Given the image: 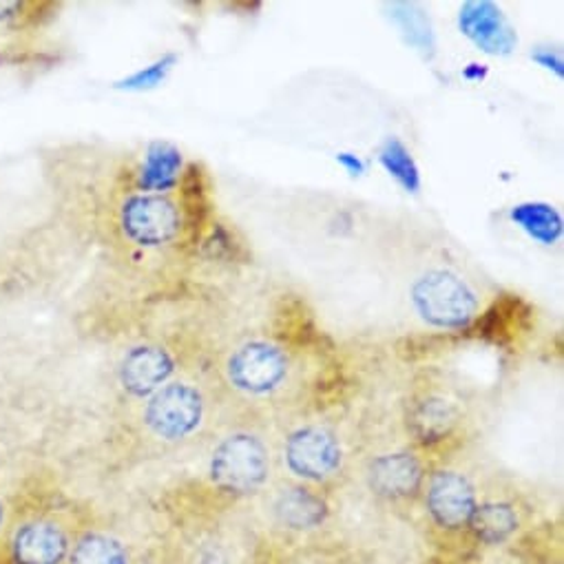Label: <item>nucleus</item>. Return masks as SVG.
<instances>
[{"label": "nucleus", "mask_w": 564, "mask_h": 564, "mask_svg": "<svg viewBox=\"0 0 564 564\" xmlns=\"http://www.w3.org/2000/svg\"><path fill=\"white\" fill-rule=\"evenodd\" d=\"M281 463L295 482L322 489L344 474L346 452L335 430L311 423L289 432L281 445Z\"/></svg>", "instance_id": "obj_5"}, {"label": "nucleus", "mask_w": 564, "mask_h": 564, "mask_svg": "<svg viewBox=\"0 0 564 564\" xmlns=\"http://www.w3.org/2000/svg\"><path fill=\"white\" fill-rule=\"evenodd\" d=\"M67 564H138V557L113 527L89 518L74 542Z\"/></svg>", "instance_id": "obj_15"}, {"label": "nucleus", "mask_w": 564, "mask_h": 564, "mask_svg": "<svg viewBox=\"0 0 564 564\" xmlns=\"http://www.w3.org/2000/svg\"><path fill=\"white\" fill-rule=\"evenodd\" d=\"M118 228L129 243L153 250L177 241L186 230V221L173 197L129 193L118 206Z\"/></svg>", "instance_id": "obj_7"}, {"label": "nucleus", "mask_w": 564, "mask_h": 564, "mask_svg": "<svg viewBox=\"0 0 564 564\" xmlns=\"http://www.w3.org/2000/svg\"><path fill=\"white\" fill-rule=\"evenodd\" d=\"M352 175H361L364 171H366V164L357 158V155H350V153H341L339 158H337Z\"/></svg>", "instance_id": "obj_25"}, {"label": "nucleus", "mask_w": 564, "mask_h": 564, "mask_svg": "<svg viewBox=\"0 0 564 564\" xmlns=\"http://www.w3.org/2000/svg\"><path fill=\"white\" fill-rule=\"evenodd\" d=\"M12 518V496H0V540H3Z\"/></svg>", "instance_id": "obj_24"}, {"label": "nucleus", "mask_w": 564, "mask_h": 564, "mask_svg": "<svg viewBox=\"0 0 564 564\" xmlns=\"http://www.w3.org/2000/svg\"><path fill=\"white\" fill-rule=\"evenodd\" d=\"M460 30L487 54H509L516 47V34L494 3H465Z\"/></svg>", "instance_id": "obj_17"}, {"label": "nucleus", "mask_w": 564, "mask_h": 564, "mask_svg": "<svg viewBox=\"0 0 564 564\" xmlns=\"http://www.w3.org/2000/svg\"><path fill=\"white\" fill-rule=\"evenodd\" d=\"M177 361L173 352L160 344L133 346L120 361L118 381L127 397L144 401L162 386L173 381Z\"/></svg>", "instance_id": "obj_14"}, {"label": "nucleus", "mask_w": 564, "mask_h": 564, "mask_svg": "<svg viewBox=\"0 0 564 564\" xmlns=\"http://www.w3.org/2000/svg\"><path fill=\"white\" fill-rule=\"evenodd\" d=\"M330 513L328 500L322 489L286 482L272 489L268 498V516L272 524L289 533H311L326 524Z\"/></svg>", "instance_id": "obj_12"}, {"label": "nucleus", "mask_w": 564, "mask_h": 564, "mask_svg": "<svg viewBox=\"0 0 564 564\" xmlns=\"http://www.w3.org/2000/svg\"><path fill=\"white\" fill-rule=\"evenodd\" d=\"M463 423V414L454 401L443 394L425 392L410 401L405 427L419 449H438L449 443Z\"/></svg>", "instance_id": "obj_13"}, {"label": "nucleus", "mask_w": 564, "mask_h": 564, "mask_svg": "<svg viewBox=\"0 0 564 564\" xmlns=\"http://www.w3.org/2000/svg\"><path fill=\"white\" fill-rule=\"evenodd\" d=\"M478 498L480 487L467 471L454 465H434L425 476L419 502L432 533L454 542L467 540Z\"/></svg>", "instance_id": "obj_4"}, {"label": "nucleus", "mask_w": 564, "mask_h": 564, "mask_svg": "<svg viewBox=\"0 0 564 564\" xmlns=\"http://www.w3.org/2000/svg\"><path fill=\"white\" fill-rule=\"evenodd\" d=\"M140 427L158 445H184L193 441L208 421V403L191 381L173 379L144 399L140 408Z\"/></svg>", "instance_id": "obj_3"}, {"label": "nucleus", "mask_w": 564, "mask_h": 564, "mask_svg": "<svg viewBox=\"0 0 564 564\" xmlns=\"http://www.w3.org/2000/svg\"><path fill=\"white\" fill-rule=\"evenodd\" d=\"M175 61H177V58H175L173 54H169V56L160 58L158 63H153V65H149V67H144V69H140V72H135L133 76H129L127 80H122L118 87H120V89H127V91L153 89V87H158V85L166 78V74L173 69Z\"/></svg>", "instance_id": "obj_22"}, {"label": "nucleus", "mask_w": 564, "mask_h": 564, "mask_svg": "<svg viewBox=\"0 0 564 564\" xmlns=\"http://www.w3.org/2000/svg\"><path fill=\"white\" fill-rule=\"evenodd\" d=\"M91 516L63 496L19 491L0 540V564H67L74 542Z\"/></svg>", "instance_id": "obj_1"}, {"label": "nucleus", "mask_w": 564, "mask_h": 564, "mask_svg": "<svg viewBox=\"0 0 564 564\" xmlns=\"http://www.w3.org/2000/svg\"><path fill=\"white\" fill-rule=\"evenodd\" d=\"M254 544L239 529L193 524L164 544V564H252Z\"/></svg>", "instance_id": "obj_8"}, {"label": "nucleus", "mask_w": 564, "mask_h": 564, "mask_svg": "<svg viewBox=\"0 0 564 564\" xmlns=\"http://www.w3.org/2000/svg\"><path fill=\"white\" fill-rule=\"evenodd\" d=\"M381 164L383 169L410 193H416L421 188V173H419V166L412 158V153L408 151V147L392 138L386 142V147L381 149Z\"/></svg>", "instance_id": "obj_19"}, {"label": "nucleus", "mask_w": 564, "mask_h": 564, "mask_svg": "<svg viewBox=\"0 0 564 564\" xmlns=\"http://www.w3.org/2000/svg\"><path fill=\"white\" fill-rule=\"evenodd\" d=\"M533 61L540 63L544 69H553L557 76H562V58H560V54H553L551 50H544V52H535Z\"/></svg>", "instance_id": "obj_23"}, {"label": "nucleus", "mask_w": 564, "mask_h": 564, "mask_svg": "<svg viewBox=\"0 0 564 564\" xmlns=\"http://www.w3.org/2000/svg\"><path fill=\"white\" fill-rule=\"evenodd\" d=\"M412 306L432 328L460 330L478 315V295L452 270H427L412 286Z\"/></svg>", "instance_id": "obj_6"}, {"label": "nucleus", "mask_w": 564, "mask_h": 564, "mask_svg": "<svg viewBox=\"0 0 564 564\" xmlns=\"http://www.w3.org/2000/svg\"><path fill=\"white\" fill-rule=\"evenodd\" d=\"M184 175L182 151L169 142H153L147 147L142 162L133 171V193L166 195L177 188Z\"/></svg>", "instance_id": "obj_16"}, {"label": "nucleus", "mask_w": 564, "mask_h": 564, "mask_svg": "<svg viewBox=\"0 0 564 564\" xmlns=\"http://www.w3.org/2000/svg\"><path fill=\"white\" fill-rule=\"evenodd\" d=\"M394 17L399 25L403 28L408 41L421 50L432 47V32H430V21L416 6H397Z\"/></svg>", "instance_id": "obj_21"}, {"label": "nucleus", "mask_w": 564, "mask_h": 564, "mask_svg": "<svg viewBox=\"0 0 564 564\" xmlns=\"http://www.w3.org/2000/svg\"><path fill=\"white\" fill-rule=\"evenodd\" d=\"M272 469L274 456L268 441L259 432L241 427L213 445L206 478L224 496L250 498L270 485Z\"/></svg>", "instance_id": "obj_2"}, {"label": "nucleus", "mask_w": 564, "mask_h": 564, "mask_svg": "<svg viewBox=\"0 0 564 564\" xmlns=\"http://www.w3.org/2000/svg\"><path fill=\"white\" fill-rule=\"evenodd\" d=\"M224 372L232 390L261 399L286 386L291 359L286 350L270 341H248L228 357Z\"/></svg>", "instance_id": "obj_9"}, {"label": "nucleus", "mask_w": 564, "mask_h": 564, "mask_svg": "<svg viewBox=\"0 0 564 564\" xmlns=\"http://www.w3.org/2000/svg\"><path fill=\"white\" fill-rule=\"evenodd\" d=\"M511 219L520 226L533 241L542 246H551L562 235V217L560 213L542 202H527L511 208Z\"/></svg>", "instance_id": "obj_18"}, {"label": "nucleus", "mask_w": 564, "mask_h": 564, "mask_svg": "<svg viewBox=\"0 0 564 564\" xmlns=\"http://www.w3.org/2000/svg\"><path fill=\"white\" fill-rule=\"evenodd\" d=\"M430 465L419 449H394L368 463L366 478L370 491L388 505L405 507L421 498Z\"/></svg>", "instance_id": "obj_10"}, {"label": "nucleus", "mask_w": 564, "mask_h": 564, "mask_svg": "<svg viewBox=\"0 0 564 564\" xmlns=\"http://www.w3.org/2000/svg\"><path fill=\"white\" fill-rule=\"evenodd\" d=\"M54 10L50 3H28V0H3L0 3V32H25L41 25L45 12Z\"/></svg>", "instance_id": "obj_20"}, {"label": "nucleus", "mask_w": 564, "mask_h": 564, "mask_svg": "<svg viewBox=\"0 0 564 564\" xmlns=\"http://www.w3.org/2000/svg\"><path fill=\"white\" fill-rule=\"evenodd\" d=\"M529 509L524 502L509 491L487 489L480 491L478 505L474 509L467 540L478 546H502L516 540V535L527 527Z\"/></svg>", "instance_id": "obj_11"}]
</instances>
